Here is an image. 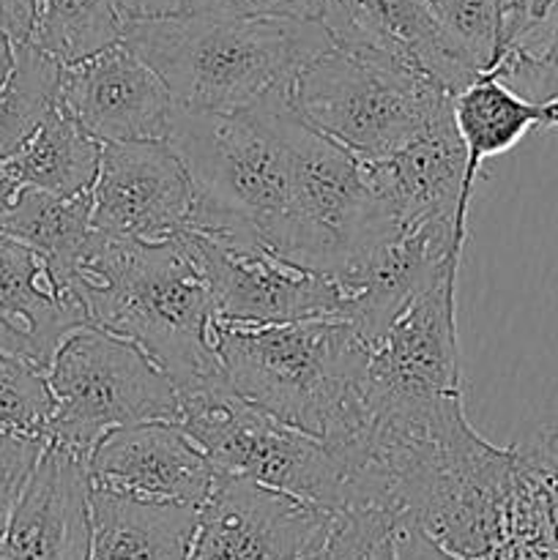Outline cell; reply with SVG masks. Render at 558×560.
Segmentation results:
<instances>
[{
    "instance_id": "cell-29",
    "label": "cell",
    "mask_w": 558,
    "mask_h": 560,
    "mask_svg": "<svg viewBox=\"0 0 558 560\" xmlns=\"http://www.w3.org/2000/svg\"><path fill=\"white\" fill-rule=\"evenodd\" d=\"M321 0H186V14L317 20Z\"/></svg>"
},
{
    "instance_id": "cell-11",
    "label": "cell",
    "mask_w": 558,
    "mask_h": 560,
    "mask_svg": "<svg viewBox=\"0 0 558 560\" xmlns=\"http://www.w3.org/2000/svg\"><path fill=\"white\" fill-rule=\"evenodd\" d=\"M468 235L454 219L399 228L337 277L342 317L375 350L397 317L425 295L449 268L460 266Z\"/></svg>"
},
{
    "instance_id": "cell-23",
    "label": "cell",
    "mask_w": 558,
    "mask_h": 560,
    "mask_svg": "<svg viewBox=\"0 0 558 560\" xmlns=\"http://www.w3.org/2000/svg\"><path fill=\"white\" fill-rule=\"evenodd\" d=\"M63 66L33 44L14 47V69L0 88V164L9 162L58 107Z\"/></svg>"
},
{
    "instance_id": "cell-32",
    "label": "cell",
    "mask_w": 558,
    "mask_h": 560,
    "mask_svg": "<svg viewBox=\"0 0 558 560\" xmlns=\"http://www.w3.org/2000/svg\"><path fill=\"white\" fill-rule=\"evenodd\" d=\"M397 560H460L443 547H438L425 530L408 517L399 520L397 528Z\"/></svg>"
},
{
    "instance_id": "cell-4",
    "label": "cell",
    "mask_w": 558,
    "mask_h": 560,
    "mask_svg": "<svg viewBox=\"0 0 558 560\" xmlns=\"http://www.w3.org/2000/svg\"><path fill=\"white\" fill-rule=\"evenodd\" d=\"M288 104L290 98H279L246 113H197L175 104L167 140L195 184L189 230L279 257L293 191Z\"/></svg>"
},
{
    "instance_id": "cell-2",
    "label": "cell",
    "mask_w": 558,
    "mask_h": 560,
    "mask_svg": "<svg viewBox=\"0 0 558 560\" xmlns=\"http://www.w3.org/2000/svg\"><path fill=\"white\" fill-rule=\"evenodd\" d=\"M74 293L91 326L146 350L178 392L222 377L211 293L181 238L142 244L93 230Z\"/></svg>"
},
{
    "instance_id": "cell-1",
    "label": "cell",
    "mask_w": 558,
    "mask_h": 560,
    "mask_svg": "<svg viewBox=\"0 0 558 560\" xmlns=\"http://www.w3.org/2000/svg\"><path fill=\"white\" fill-rule=\"evenodd\" d=\"M124 42L178 107L197 113H246L290 98L301 69L334 44L317 20L206 14L126 22Z\"/></svg>"
},
{
    "instance_id": "cell-13",
    "label": "cell",
    "mask_w": 558,
    "mask_h": 560,
    "mask_svg": "<svg viewBox=\"0 0 558 560\" xmlns=\"http://www.w3.org/2000/svg\"><path fill=\"white\" fill-rule=\"evenodd\" d=\"M58 104L98 142L167 140L175 113L162 77L124 38L63 66Z\"/></svg>"
},
{
    "instance_id": "cell-7",
    "label": "cell",
    "mask_w": 558,
    "mask_h": 560,
    "mask_svg": "<svg viewBox=\"0 0 558 560\" xmlns=\"http://www.w3.org/2000/svg\"><path fill=\"white\" fill-rule=\"evenodd\" d=\"M47 441L91 457L104 435L142 421H175L178 388L129 339L98 326L66 337L47 370Z\"/></svg>"
},
{
    "instance_id": "cell-31",
    "label": "cell",
    "mask_w": 558,
    "mask_h": 560,
    "mask_svg": "<svg viewBox=\"0 0 558 560\" xmlns=\"http://www.w3.org/2000/svg\"><path fill=\"white\" fill-rule=\"evenodd\" d=\"M38 0H0V33L14 47L31 44L36 27Z\"/></svg>"
},
{
    "instance_id": "cell-8",
    "label": "cell",
    "mask_w": 558,
    "mask_h": 560,
    "mask_svg": "<svg viewBox=\"0 0 558 560\" xmlns=\"http://www.w3.org/2000/svg\"><path fill=\"white\" fill-rule=\"evenodd\" d=\"M211 293L213 317L228 326L342 317L345 295L337 279L295 266L266 249H244L186 230L178 235Z\"/></svg>"
},
{
    "instance_id": "cell-19",
    "label": "cell",
    "mask_w": 558,
    "mask_h": 560,
    "mask_svg": "<svg viewBox=\"0 0 558 560\" xmlns=\"http://www.w3.org/2000/svg\"><path fill=\"white\" fill-rule=\"evenodd\" d=\"M91 517V560H189L200 509L93 487Z\"/></svg>"
},
{
    "instance_id": "cell-25",
    "label": "cell",
    "mask_w": 558,
    "mask_h": 560,
    "mask_svg": "<svg viewBox=\"0 0 558 560\" xmlns=\"http://www.w3.org/2000/svg\"><path fill=\"white\" fill-rule=\"evenodd\" d=\"M49 419H53V394H49L47 372L0 355V435L31 432L47 438Z\"/></svg>"
},
{
    "instance_id": "cell-20",
    "label": "cell",
    "mask_w": 558,
    "mask_h": 560,
    "mask_svg": "<svg viewBox=\"0 0 558 560\" xmlns=\"http://www.w3.org/2000/svg\"><path fill=\"white\" fill-rule=\"evenodd\" d=\"M454 124L468 151L465 186L474 191L487 159L512 151L531 129H558V102H528L501 77L485 71L470 85L454 93Z\"/></svg>"
},
{
    "instance_id": "cell-14",
    "label": "cell",
    "mask_w": 558,
    "mask_h": 560,
    "mask_svg": "<svg viewBox=\"0 0 558 560\" xmlns=\"http://www.w3.org/2000/svg\"><path fill=\"white\" fill-rule=\"evenodd\" d=\"M361 167L372 195L392 213L397 228L454 219L460 233L468 235L474 191L465 186L468 151L454 124V98L414 140Z\"/></svg>"
},
{
    "instance_id": "cell-12",
    "label": "cell",
    "mask_w": 558,
    "mask_h": 560,
    "mask_svg": "<svg viewBox=\"0 0 558 560\" xmlns=\"http://www.w3.org/2000/svg\"><path fill=\"white\" fill-rule=\"evenodd\" d=\"M457 268H449L397 317L372 350L367 405L463 394L457 345Z\"/></svg>"
},
{
    "instance_id": "cell-30",
    "label": "cell",
    "mask_w": 558,
    "mask_h": 560,
    "mask_svg": "<svg viewBox=\"0 0 558 560\" xmlns=\"http://www.w3.org/2000/svg\"><path fill=\"white\" fill-rule=\"evenodd\" d=\"M558 0H498L501 9V47L507 52L512 44L528 36L542 20H547Z\"/></svg>"
},
{
    "instance_id": "cell-28",
    "label": "cell",
    "mask_w": 558,
    "mask_h": 560,
    "mask_svg": "<svg viewBox=\"0 0 558 560\" xmlns=\"http://www.w3.org/2000/svg\"><path fill=\"white\" fill-rule=\"evenodd\" d=\"M47 443V438L31 435V432L0 435V536H3Z\"/></svg>"
},
{
    "instance_id": "cell-21",
    "label": "cell",
    "mask_w": 558,
    "mask_h": 560,
    "mask_svg": "<svg viewBox=\"0 0 558 560\" xmlns=\"http://www.w3.org/2000/svg\"><path fill=\"white\" fill-rule=\"evenodd\" d=\"M102 151L104 142L88 135L58 104L36 135L0 164V173L20 189L27 186L60 197L88 195L102 170Z\"/></svg>"
},
{
    "instance_id": "cell-9",
    "label": "cell",
    "mask_w": 558,
    "mask_h": 560,
    "mask_svg": "<svg viewBox=\"0 0 558 560\" xmlns=\"http://www.w3.org/2000/svg\"><path fill=\"white\" fill-rule=\"evenodd\" d=\"M337 514L244 476H219L200 506L189 560H315Z\"/></svg>"
},
{
    "instance_id": "cell-17",
    "label": "cell",
    "mask_w": 558,
    "mask_h": 560,
    "mask_svg": "<svg viewBox=\"0 0 558 560\" xmlns=\"http://www.w3.org/2000/svg\"><path fill=\"white\" fill-rule=\"evenodd\" d=\"M317 22L337 47H372L410 60L452 96L485 74L427 0H321Z\"/></svg>"
},
{
    "instance_id": "cell-10",
    "label": "cell",
    "mask_w": 558,
    "mask_h": 560,
    "mask_svg": "<svg viewBox=\"0 0 558 560\" xmlns=\"http://www.w3.org/2000/svg\"><path fill=\"white\" fill-rule=\"evenodd\" d=\"M195 206V184L173 142H104L91 189L93 230L142 244L173 241L191 228Z\"/></svg>"
},
{
    "instance_id": "cell-35",
    "label": "cell",
    "mask_w": 558,
    "mask_h": 560,
    "mask_svg": "<svg viewBox=\"0 0 558 560\" xmlns=\"http://www.w3.org/2000/svg\"><path fill=\"white\" fill-rule=\"evenodd\" d=\"M16 191H20V186L14 184L11 178H5L3 173H0V222H3V217L9 213L11 202H14Z\"/></svg>"
},
{
    "instance_id": "cell-5",
    "label": "cell",
    "mask_w": 558,
    "mask_h": 560,
    "mask_svg": "<svg viewBox=\"0 0 558 560\" xmlns=\"http://www.w3.org/2000/svg\"><path fill=\"white\" fill-rule=\"evenodd\" d=\"M175 424L219 474L244 476L332 512L359 509V476L348 448L246 402L224 377L178 392Z\"/></svg>"
},
{
    "instance_id": "cell-27",
    "label": "cell",
    "mask_w": 558,
    "mask_h": 560,
    "mask_svg": "<svg viewBox=\"0 0 558 560\" xmlns=\"http://www.w3.org/2000/svg\"><path fill=\"white\" fill-rule=\"evenodd\" d=\"M443 31L465 49L481 71L501 60V9L498 0H427Z\"/></svg>"
},
{
    "instance_id": "cell-24",
    "label": "cell",
    "mask_w": 558,
    "mask_h": 560,
    "mask_svg": "<svg viewBox=\"0 0 558 560\" xmlns=\"http://www.w3.org/2000/svg\"><path fill=\"white\" fill-rule=\"evenodd\" d=\"M124 27L115 0H38L31 44L71 66L118 44Z\"/></svg>"
},
{
    "instance_id": "cell-16",
    "label": "cell",
    "mask_w": 558,
    "mask_h": 560,
    "mask_svg": "<svg viewBox=\"0 0 558 560\" xmlns=\"http://www.w3.org/2000/svg\"><path fill=\"white\" fill-rule=\"evenodd\" d=\"M88 457L47 443L0 536V560H91Z\"/></svg>"
},
{
    "instance_id": "cell-26",
    "label": "cell",
    "mask_w": 558,
    "mask_h": 560,
    "mask_svg": "<svg viewBox=\"0 0 558 560\" xmlns=\"http://www.w3.org/2000/svg\"><path fill=\"white\" fill-rule=\"evenodd\" d=\"M403 514L386 509H348L337 514L332 536L315 560H397Z\"/></svg>"
},
{
    "instance_id": "cell-18",
    "label": "cell",
    "mask_w": 558,
    "mask_h": 560,
    "mask_svg": "<svg viewBox=\"0 0 558 560\" xmlns=\"http://www.w3.org/2000/svg\"><path fill=\"white\" fill-rule=\"evenodd\" d=\"M85 326L80 295L60 288L38 252L0 233V355L47 372L66 337Z\"/></svg>"
},
{
    "instance_id": "cell-22",
    "label": "cell",
    "mask_w": 558,
    "mask_h": 560,
    "mask_svg": "<svg viewBox=\"0 0 558 560\" xmlns=\"http://www.w3.org/2000/svg\"><path fill=\"white\" fill-rule=\"evenodd\" d=\"M0 233L38 252L60 288L74 293L77 271L93 238L91 191L60 197L25 186L16 191L9 213L0 222Z\"/></svg>"
},
{
    "instance_id": "cell-6",
    "label": "cell",
    "mask_w": 558,
    "mask_h": 560,
    "mask_svg": "<svg viewBox=\"0 0 558 560\" xmlns=\"http://www.w3.org/2000/svg\"><path fill=\"white\" fill-rule=\"evenodd\" d=\"M452 93L410 60L372 47H332L290 88L295 113L361 164L414 140Z\"/></svg>"
},
{
    "instance_id": "cell-15",
    "label": "cell",
    "mask_w": 558,
    "mask_h": 560,
    "mask_svg": "<svg viewBox=\"0 0 558 560\" xmlns=\"http://www.w3.org/2000/svg\"><path fill=\"white\" fill-rule=\"evenodd\" d=\"M88 470L96 490L197 509L222 476L175 421L113 430L88 457Z\"/></svg>"
},
{
    "instance_id": "cell-34",
    "label": "cell",
    "mask_w": 558,
    "mask_h": 560,
    "mask_svg": "<svg viewBox=\"0 0 558 560\" xmlns=\"http://www.w3.org/2000/svg\"><path fill=\"white\" fill-rule=\"evenodd\" d=\"M11 69H14V44L0 33V88L9 80Z\"/></svg>"
},
{
    "instance_id": "cell-33",
    "label": "cell",
    "mask_w": 558,
    "mask_h": 560,
    "mask_svg": "<svg viewBox=\"0 0 558 560\" xmlns=\"http://www.w3.org/2000/svg\"><path fill=\"white\" fill-rule=\"evenodd\" d=\"M115 5H118L124 22L186 14V0H115Z\"/></svg>"
},
{
    "instance_id": "cell-3",
    "label": "cell",
    "mask_w": 558,
    "mask_h": 560,
    "mask_svg": "<svg viewBox=\"0 0 558 560\" xmlns=\"http://www.w3.org/2000/svg\"><path fill=\"white\" fill-rule=\"evenodd\" d=\"M213 348L224 383L284 424L332 446H348L364 432L372 350L345 317L213 323Z\"/></svg>"
}]
</instances>
